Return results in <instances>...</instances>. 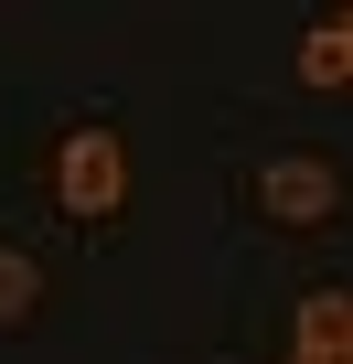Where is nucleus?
I'll return each instance as SVG.
<instances>
[{"label":"nucleus","mask_w":353,"mask_h":364,"mask_svg":"<svg viewBox=\"0 0 353 364\" xmlns=\"http://www.w3.org/2000/svg\"><path fill=\"white\" fill-rule=\"evenodd\" d=\"M118 193H129V150H118L107 129H75V139L54 150V204L97 225V215H118Z\"/></svg>","instance_id":"nucleus-1"},{"label":"nucleus","mask_w":353,"mask_h":364,"mask_svg":"<svg viewBox=\"0 0 353 364\" xmlns=\"http://www.w3.org/2000/svg\"><path fill=\"white\" fill-rule=\"evenodd\" d=\"M257 215H268V225H289V236L332 225V215H342V171H332V161H300V150H289V161H268V171H257Z\"/></svg>","instance_id":"nucleus-2"},{"label":"nucleus","mask_w":353,"mask_h":364,"mask_svg":"<svg viewBox=\"0 0 353 364\" xmlns=\"http://www.w3.org/2000/svg\"><path fill=\"white\" fill-rule=\"evenodd\" d=\"M300 353H321V364H353V300H342V289L300 300Z\"/></svg>","instance_id":"nucleus-3"},{"label":"nucleus","mask_w":353,"mask_h":364,"mask_svg":"<svg viewBox=\"0 0 353 364\" xmlns=\"http://www.w3.org/2000/svg\"><path fill=\"white\" fill-rule=\"evenodd\" d=\"M300 86H353V33H342V22H321V33L300 43Z\"/></svg>","instance_id":"nucleus-4"},{"label":"nucleus","mask_w":353,"mask_h":364,"mask_svg":"<svg viewBox=\"0 0 353 364\" xmlns=\"http://www.w3.org/2000/svg\"><path fill=\"white\" fill-rule=\"evenodd\" d=\"M33 311H43V268L22 247H0V321H33Z\"/></svg>","instance_id":"nucleus-5"},{"label":"nucleus","mask_w":353,"mask_h":364,"mask_svg":"<svg viewBox=\"0 0 353 364\" xmlns=\"http://www.w3.org/2000/svg\"><path fill=\"white\" fill-rule=\"evenodd\" d=\"M289 364H321V353H289Z\"/></svg>","instance_id":"nucleus-6"},{"label":"nucleus","mask_w":353,"mask_h":364,"mask_svg":"<svg viewBox=\"0 0 353 364\" xmlns=\"http://www.w3.org/2000/svg\"><path fill=\"white\" fill-rule=\"evenodd\" d=\"M342 33H353V11H342Z\"/></svg>","instance_id":"nucleus-7"}]
</instances>
